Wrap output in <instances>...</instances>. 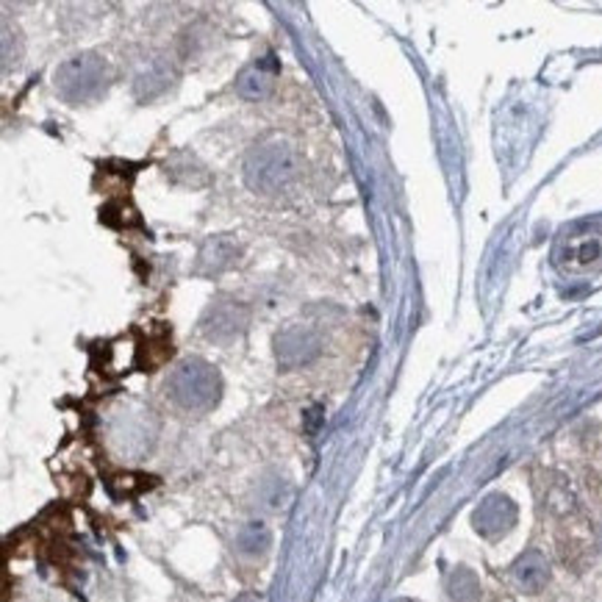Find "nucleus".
<instances>
[{
    "label": "nucleus",
    "mask_w": 602,
    "mask_h": 602,
    "mask_svg": "<svg viewBox=\"0 0 602 602\" xmlns=\"http://www.w3.org/2000/svg\"><path fill=\"white\" fill-rule=\"evenodd\" d=\"M300 172L297 150L286 139H267L256 145L245 158V180L259 195H275L286 189Z\"/></svg>",
    "instance_id": "f257e3e1"
},
{
    "label": "nucleus",
    "mask_w": 602,
    "mask_h": 602,
    "mask_svg": "<svg viewBox=\"0 0 602 602\" xmlns=\"http://www.w3.org/2000/svg\"><path fill=\"white\" fill-rule=\"evenodd\" d=\"M167 394L175 405L192 413H203L214 408L222 397V378L219 372L200 358L184 361L167 381Z\"/></svg>",
    "instance_id": "f03ea898"
},
{
    "label": "nucleus",
    "mask_w": 602,
    "mask_h": 602,
    "mask_svg": "<svg viewBox=\"0 0 602 602\" xmlns=\"http://www.w3.org/2000/svg\"><path fill=\"white\" fill-rule=\"evenodd\" d=\"M108 84V67L100 56L81 53L56 70V89L70 103H87L97 97Z\"/></svg>",
    "instance_id": "7ed1b4c3"
},
{
    "label": "nucleus",
    "mask_w": 602,
    "mask_h": 602,
    "mask_svg": "<svg viewBox=\"0 0 602 602\" xmlns=\"http://www.w3.org/2000/svg\"><path fill=\"white\" fill-rule=\"evenodd\" d=\"M320 350H322L320 336L306 325H291L275 336V358L283 370H297V367L311 364L320 355Z\"/></svg>",
    "instance_id": "20e7f679"
},
{
    "label": "nucleus",
    "mask_w": 602,
    "mask_h": 602,
    "mask_svg": "<svg viewBox=\"0 0 602 602\" xmlns=\"http://www.w3.org/2000/svg\"><path fill=\"white\" fill-rule=\"evenodd\" d=\"M203 336L211 342H233L248 325V309L236 300H219L203 317Z\"/></svg>",
    "instance_id": "39448f33"
},
{
    "label": "nucleus",
    "mask_w": 602,
    "mask_h": 602,
    "mask_svg": "<svg viewBox=\"0 0 602 602\" xmlns=\"http://www.w3.org/2000/svg\"><path fill=\"white\" fill-rule=\"evenodd\" d=\"M477 533H484L486 538H497L503 533H508L516 522V505L503 497V495H492L480 503V508L472 516Z\"/></svg>",
    "instance_id": "423d86ee"
},
{
    "label": "nucleus",
    "mask_w": 602,
    "mask_h": 602,
    "mask_svg": "<svg viewBox=\"0 0 602 602\" xmlns=\"http://www.w3.org/2000/svg\"><path fill=\"white\" fill-rule=\"evenodd\" d=\"M278 78V62L275 56H264L261 62L250 65L248 70H242V76L236 78V92L245 100H264Z\"/></svg>",
    "instance_id": "0eeeda50"
},
{
    "label": "nucleus",
    "mask_w": 602,
    "mask_h": 602,
    "mask_svg": "<svg viewBox=\"0 0 602 602\" xmlns=\"http://www.w3.org/2000/svg\"><path fill=\"white\" fill-rule=\"evenodd\" d=\"M236 261H239V245L233 242L230 236H214L200 250L198 272L214 275V272H222V270L233 267Z\"/></svg>",
    "instance_id": "6e6552de"
},
{
    "label": "nucleus",
    "mask_w": 602,
    "mask_h": 602,
    "mask_svg": "<svg viewBox=\"0 0 602 602\" xmlns=\"http://www.w3.org/2000/svg\"><path fill=\"white\" fill-rule=\"evenodd\" d=\"M514 577L525 591L538 594L550 580V566H547V561L541 553H525L514 566Z\"/></svg>",
    "instance_id": "1a4fd4ad"
},
{
    "label": "nucleus",
    "mask_w": 602,
    "mask_h": 602,
    "mask_svg": "<svg viewBox=\"0 0 602 602\" xmlns=\"http://www.w3.org/2000/svg\"><path fill=\"white\" fill-rule=\"evenodd\" d=\"M602 256V242L597 236H577V239H569L566 245V253H564V261L566 267L572 270H583V267H591L597 259Z\"/></svg>",
    "instance_id": "9d476101"
},
{
    "label": "nucleus",
    "mask_w": 602,
    "mask_h": 602,
    "mask_svg": "<svg viewBox=\"0 0 602 602\" xmlns=\"http://www.w3.org/2000/svg\"><path fill=\"white\" fill-rule=\"evenodd\" d=\"M270 530L264 522H248L236 536V547L245 556H264L270 550Z\"/></svg>",
    "instance_id": "9b49d317"
},
{
    "label": "nucleus",
    "mask_w": 602,
    "mask_h": 602,
    "mask_svg": "<svg viewBox=\"0 0 602 602\" xmlns=\"http://www.w3.org/2000/svg\"><path fill=\"white\" fill-rule=\"evenodd\" d=\"M447 594L453 602H477L480 599V583L469 569H455L447 580Z\"/></svg>",
    "instance_id": "f8f14e48"
},
{
    "label": "nucleus",
    "mask_w": 602,
    "mask_h": 602,
    "mask_svg": "<svg viewBox=\"0 0 602 602\" xmlns=\"http://www.w3.org/2000/svg\"><path fill=\"white\" fill-rule=\"evenodd\" d=\"M169 87V73L161 67V65H156L148 76H142L139 78V97H156V95H161L164 89Z\"/></svg>",
    "instance_id": "ddd939ff"
},
{
    "label": "nucleus",
    "mask_w": 602,
    "mask_h": 602,
    "mask_svg": "<svg viewBox=\"0 0 602 602\" xmlns=\"http://www.w3.org/2000/svg\"><path fill=\"white\" fill-rule=\"evenodd\" d=\"M233 602H256V597L253 594H242V597H236Z\"/></svg>",
    "instance_id": "4468645a"
}]
</instances>
